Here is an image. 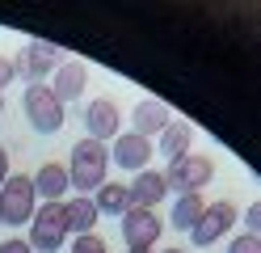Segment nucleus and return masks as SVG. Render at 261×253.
I'll return each mask as SVG.
<instances>
[{"mask_svg": "<svg viewBox=\"0 0 261 253\" xmlns=\"http://www.w3.org/2000/svg\"><path fill=\"white\" fill-rule=\"evenodd\" d=\"M63 169H68V186H72L76 194L89 198L97 186H106V173H110V148L85 135V140L72 148V160L63 165Z\"/></svg>", "mask_w": 261, "mask_h": 253, "instance_id": "obj_1", "label": "nucleus"}, {"mask_svg": "<svg viewBox=\"0 0 261 253\" xmlns=\"http://www.w3.org/2000/svg\"><path fill=\"white\" fill-rule=\"evenodd\" d=\"M38 211V194H34V181L25 173H9V181L0 186V224L9 228H21L30 224Z\"/></svg>", "mask_w": 261, "mask_h": 253, "instance_id": "obj_2", "label": "nucleus"}, {"mask_svg": "<svg viewBox=\"0 0 261 253\" xmlns=\"http://www.w3.org/2000/svg\"><path fill=\"white\" fill-rule=\"evenodd\" d=\"M63 241H68V228H63V202H38L34 219H30L25 245L34 253H59Z\"/></svg>", "mask_w": 261, "mask_h": 253, "instance_id": "obj_3", "label": "nucleus"}, {"mask_svg": "<svg viewBox=\"0 0 261 253\" xmlns=\"http://www.w3.org/2000/svg\"><path fill=\"white\" fill-rule=\"evenodd\" d=\"M21 110H25L34 131H42V135L63 131V101L51 93V84H30L21 93Z\"/></svg>", "mask_w": 261, "mask_h": 253, "instance_id": "obj_4", "label": "nucleus"}, {"mask_svg": "<svg viewBox=\"0 0 261 253\" xmlns=\"http://www.w3.org/2000/svg\"><path fill=\"white\" fill-rule=\"evenodd\" d=\"M211 177H215V160L202 156V152H186V156L173 160L169 173H165L169 190H177V194H202V186Z\"/></svg>", "mask_w": 261, "mask_h": 253, "instance_id": "obj_5", "label": "nucleus"}, {"mask_svg": "<svg viewBox=\"0 0 261 253\" xmlns=\"http://www.w3.org/2000/svg\"><path fill=\"white\" fill-rule=\"evenodd\" d=\"M59 63H63L59 47L42 42V38L25 42V47H21V55L13 59V67H17V76H25L30 84H42V76H55V67H59Z\"/></svg>", "mask_w": 261, "mask_h": 253, "instance_id": "obj_6", "label": "nucleus"}, {"mask_svg": "<svg viewBox=\"0 0 261 253\" xmlns=\"http://www.w3.org/2000/svg\"><path fill=\"white\" fill-rule=\"evenodd\" d=\"M236 224V207H232V198H219V202H206L202 207V215H198V224L190 228V241L198 245V249H206V245H215L219 236Z\"/></svg>", "mask_w": 261, "mask_h": 253, "instance_id": "obj_7", "label": "nucleus"}, {"mask_svg": "<svg viewBox=\"0 0 261 253\" xmlns=\"http://www.w3.org/2000/svg\"><path fill=\"white\" fill-rule=\"evenodd\" d=\"M148 160H152V140H143V135H135V131H118L110 140V165H122V169H130V173H143Z\"/></svg>", "mask_w": 261, "mask_h": 253, "instance_id": "obj_8", "label": "nucleus"}, {"mask_svg": "<svg viewBox=\"0 0 261 253\" xmlns=\"http://www.w3.org/2000/svg\"><path fill=\"white\" fill-rule=\"evenodd\" d=\"M122 219V241H126V249H152L156 241H160V215L156 211H139V207H130L126 215H118Z\"/></svg>", "mask_w": 261, "mask_h": 253, "instance_id": "obj_9", "label": "nucleus"}, {"mask_svg": "<svg viewBox=\"0 0 261 253\" xmlns=\"http://www.w3.org/2000/svg\"><path fill=\"white\" fill-rule=\"evenodd\" d=\"M85 127H89V140L110 144L114 135L122 131V114H118V106H114V101L97 97V101H89V106H85Z\"/></svg>", "mask_w": 261, "mask_h": 253, "instance_id": "obj_10", "label": "nucleus"}, {"mask_svg": "<svg viewBox=\"0 0 261 253\" xmlns=\"http://www.w3.org/2000/svg\"><path fill=\"white\" fill-rule=\"evenodd\" d=\"M126 194H130V207L156 211L160 198L169 194V181H165V173H156V169H143V173H135V181L126 186Z\"/></svg>", "mask_w": 261, "mask_h": 253, "instance_id": "obj_11", "label": "nucleus"}, {"mask_svg": "<svg viewBox=\"0 0 261 253\" xmlns=\"http://www.w3.org/2000/svg\"><path fill=\"white\" fill-rule=\"evenodd\" d=\"M169 123H173V114H169V106H165V101H156V97L139 101V106L130 110V127H135V135H143V140L160 135Z\"/></svg>", "mask_w": 261, "mask_h": 253, "instance_id": "obj_12", "label": "nucleus"}, {"mask_svg": "<svg viewBox=\"0 0 261 253\" xmlns=\"http://www.w3.org/2000/svg\"><path fill=\"white\" fill-rule=\"evenodd\" d=\"M85 84H89V67L80 63V59H63L55 67V84H51V93L68 106V101H76L80 93H85Z\"/></svg>", "mask_w": 261, "mask_h": 253, "instance_id": "obj_13", "label": "nucleus"}, {"mask_svg": "<svg viewBox=\"0 0 261 253\" xmlns=\"http://www.w3.org/2000/svg\"><path fill=\"white\" fill-rule=\"evenodd\" d=\"M30 181H34V194H38V202H59L63 194H68L72 190V186H68V169H63V165H42L38 169V173L34 177H30Z\"/></svg>", "mask_w": 261, "mask_h": 253, "instance_id": "obj_14", "label": "nucleus"}, {"mask_svg": "<svg viewBox=\"0 0 261 253\" xmlns=\"http://www.w3.org/2000/svg\"><path fill=\"white\" fill-rule=\"evenodd\" d=\"M97 207H93V198H85V194H76V198H68L63 202V228L68 232H76V236H89L93 228H97Z\"/></svg>", "mask_w": 261, "mask_h": 253, "instance_id": "obj_15", "label": "nucleus"}, {"mask_svg": "<svg viewBox=\"0 0 261 253\" xmlns=\"http://www.w3.org/2000/svg\"><path fill=\"white\" fill-rule=\"evenodd\" d=\"M190 144H194V127L190 123H177V118H173V123L160 131V156H165L169 165L181 160L186 152H190Z\"/></svg>", "mask_w": 261, "mask_h": 253, "instance_id": "obj_16", "label": "nucleus"}, {"mask_svg": "<svg viewBox=\"0 0 261 253\" xmlns=\"http://www.w3.org/2000/svg\"><path fill=\"white\" fill-rule=\"evenodd\" d=\"M93 207H97V215H126V211H130V194H126V186H122V181H106V186H97V190H93Z\"/></svg>", "mask_w": 261, "mask_h": 253, "instance_id": "obj_17", "label": "nucleus"}, {"mask_svg": "<svg viewBox=\"0 0 261 253\" xmlns=\"http://www.w3.org/2000/svg\"><path fill=\"white\" fill-rule=\"evenodd\" d=\"M202 207H206V198L202 194H177V202H173V228H181V232H190L194 224H198V215H202Z\"/></svg>", "mask_w": 261, "mask_h": 253, "instance_id": "obj_18", "label": "nucleus"}, {"mask_svg": "<svg viewBox=\"0 0 261 253\" xmlns=\"http://www.w3.org/2000/svg\"><path fill=\"white\" fill-rule=\"evenodd\" d=\"M72 253H110V249H106V241L97 232H89V236H76L72 241Z\"/></svg>", "mask_w": 261, "mask_h": 253, "instance_id": "obj_19", "label": "nucleus"}, {"mask_svg": "<svg viewBox=\"0 0 261 253\" xmlns=\"http://www.w3.org/2000/svg\"><path fill=\"white\" fill-rule=\"evenodd\" d=\"M227 253H261V236H249V232H240L232 245H227Z\"/></svg>", "mask_w": 261, "mask_h": 253, "instance_id": "obj_20", "label": "nucleus"}, {"mask_svg": "<svg viewBox=\"0 0 261 253\" xmlns=\"http://www.w3.org/2000/svg\"><path fill=\"white\" fill-rule=\"evenodd\" d=\"M13 80H17V67H13L9 55H0V97H5V89H9Z\"/></svg>", "mask_w": 261, "mask_h": 253, "instance_id": "obj_21", "label": "nucleus"}, {"mask_svg": "<svg viewBox=\"0 0 261 253\" xmlns=\"http://www.w3.org/2000/svg\"><path fill=\"white\" fill-rule=\"evenodd\" d=\"M244 228H249V236H257V228H261V202H253V207L244 211Z\"/></svg>", "mask_w": 261, "mask_h": 253, "instance_id": "obj_22", "label": "nucleus"}, {"mask_svg": "<svg viewBox=\"0 0 261 253\" xmlns=\"http://www.w3.org/2000/svg\"><path fill=\"white\" fill-rule=\"evenodd\" d=\"M0 253H34V249H30L21 236H9V241H0Z\"/></svg>", "mask_w": 261, "mask_h": 253, "instance_id": "obj_23", "label": "nucleus"}, {"mask_svg": "<svg viewBox=\"0 0 261 253\" xmlns=\"http://www.w3.org/2000/svg\"><path fill=\"white\" fill-rule=\"evenodd\" d=\"M5 181H9V148L0 144V186H5Z\"/></svg>", "mask_w": 261, "mask_h": 253, "instance_id": "obj_24", "label": "nucleus"}, {"mask_svg": "<svg viewBox=\"0 0 261 253\" xmlns=\"http://www.w3.org/2000/svg\"><path fill=\"white\" fill-rule=\"evenodd\" d=\"M160 253H186V249H160Z\"/></svg>", "mask_w": 261, "mask_h": 253, "instance_id": "obj_25", "label": "nucleus"}, {"mask_svg": "<svg viewBox=\"0 0 261 253\" xmlns=\"http://www.w3.org/2000/svg\"><path fill=\"white\" fill-rule=\"evenodd\" d=\"M126 253H152V249H126Z\"/></svg>", "mask_w": 261, "mask_h": 253, "instance_id": "obj_26", "label": "nucleus"}, {"mask_svg": "<svg viewBox=\"0 0 261 253\" xmlns=\"http://www.w3.org/2000/svg\"><path fill=\"white\" fill-rule=\"evenodd\" d=\"M0 114H5V97H0Z\"/></svg>", "mask_w": 261, "mask_h": 253, "instance_id": "obj_27", "label": "nucleus"}]
</instances>
